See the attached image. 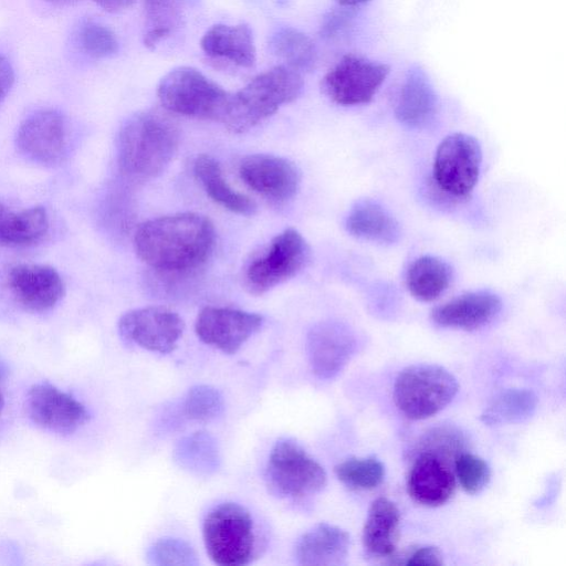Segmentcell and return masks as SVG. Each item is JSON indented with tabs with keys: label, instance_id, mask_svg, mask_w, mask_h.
<instances>
[{
	"label": "cell",
	"instance_id": "1",
	"mask_svg": "<svg viewBox=\"0 0 566 566\" xmlns=\"http://www.w3.org/2000/svg\"><path fill=\"white\" fill-rule=\"evenodd\" d=\"M211 220L197 212H179L148 220L134 235L138 258L165 275H185L200 269L214 248Z\"/></svg>",
	"mask_w": 566,
	"mask_h": 566
},
{
	"label": "cell",
	"instance_id": "2",
	"mask_svg": "<svg viewBox=\"0 0 566 566\" xmlns=\"http://www.w3.org/2000/svg\"><path fill=\"white\" fill-rule=\"evenodd\" d=\"M179 140L178 126L168 115L158 111L136 113L117 135L118 169L134 181L153 179L167 168Z\"/></svg>",
	"mask_w": 566,
	"mask_h": 566
},
{
	"label": "cell",
	"instance_id": "3",
	"mask_svg": "<svg viewBox=\"0 0 566 566\" xmlns=\"http://www.w3.org/2000/svg\"><path fill=\"white\" fill-rule=\"evenodd\" d=\"M302 90L298 71L285 64L274 66L230 95L222 123L232 133H244L296 99Z\"/></svg>",
	"mask_w": 566,
	"mask_h": 566
},
{
	"label": "cell",
	"instance_id": "4",
	"mask_svg": "<svg viewBox=\"0 0 566 566\" xmlns=\"http://www.w3.org/2000/svg\"><path fill=\"white\" fill-rule=\"evenodd\" d=\"M202 537L208 556L220 566L248 565L258 555L253 517L234 502L220 503L207 513Z\"/></svg>",
	"mask_w": 566,
	"mask_h": 566
},
{
	"label": "cell",
	"instance_id": "5",
	"mask_svg": "<svg viewBox=\"0 0 566 566\" xmlns=\"http://www.w3.org/2000/svg\"><path fill=\"white\" fill-rule=\"evenodd\" d=\"M230 93L199 70L179 66L159 82L157 96L167 111L200 119L222 122Z\"/></svg>",
	"mask_w": 566,
	"mask_h": 566
},
{
	"label": "cell",
	"instance_id": "6",
	"mask_svg": "<svg viewBox=\"0 0 566 566\" xmlns=\"http://www.w3.org/2000/svg\"><path fill=\"white\" fill-rule=\"evenodd\" d=\"M459 384L446 368L417 364L402 369L394 384V401L408 419L422 420L446 408L455 397Z\"/></svg>",
	"mask_w": 566,
	"mask_h": 566
},
{
	"label": "cell",
	"instance_id": "7",
	"mask_svg": "<svg viewBox=\"0 0 566 566\" xmlns=\"http://www.w3.org/2000/svg\"><path fill=\"white\" fill-rule=\"evenodd\" d=\"M310 247L297 230H283L245 265L244 289L253 295L269 292L297 275L310 261Z\"/></svg>",
	"mask_w": 566,
	"mask_h": 566
},
{
	"label": "cell",
	"instance_id": "8",
	"mask_svg": "<svg viewBox=\"0 0 566 566\" xmlns=\"http://www.w3.org/2000/svg\"><path fill=\"white\" fill-rule=\"evenodd\" d=\"M324 468L296 441L283 438L273 446L265 481L274 495L301 501L319 493L326 485Z\"/></svg>",
	"mask_w": 566,
	"mask_h": 566
},
{
	"label": "cell",
	"instance_id": "9",
	"mask_svg": "<svg viewBox=\"0 0 566 566\" xmlns=\"http://www.w3.org/2000/svg\"><path fill=\"white\" fill-rule=\"evenodd\" d=\"M482 163L479 142L467 134L454 133L438 146L433 177L439 189L455 198H465L474 189Z\"/></svg>",
	"mask_w": 566,
	"mask_h": 566
},
{
	"label": "cell",
	"instance_id": "10",
	"mask_svg": "<svg viewBox=\"0 0 566 566\" xmlns=\"http://www.w3.org/2000/svg\"><path fill=\"white\" fill-rule=\"evenodd\" d=\"M388 73L387 64L347 54L324 75L322 90L336 104L361 105L374 98Z\"/></svg>",
	"mask_w": 566,
	"mask_h": 566
},
{
	"label": "cell",
	"instance_id": "11",
	"mask_svg": "<svg viewBox=\"0 0 566 566\" xmlns=\"http://www.w3.org/2000/svg\"><path fill=\"white\" fill-rule=\"evenodd\" d=\"M184 331V319L163 306L134 308L118 321V333L125 342L159 354L175 350Z\"/></svg>",
	"mask_w": 566,
	"mask_h": 566
},
{
	"label": "cell",
	"instance_id": "12",
	"mask_svg": "<svg viewBox=\"0 0 566 566\" xmlns=\"http://www.w3.org/2000/svg\"><path fill=\"white\" fill-rule=\"evenodd\" d=\"M25 411L38 427L59 434L73 433L90 419L81 401L48 381L29 388Z\"/></svg>",
	"mask_w": 566,
	"mask_h": 566
},
{
	"label": "cell",
	"instance_id": "13",
	"mask_svg": "<svg viewBox=\"0 0 566 566\" xmlns=\"http://www.w3.org/2000/svg\"><path fill=\"white\" fill-rule=\"evenodd\" d=\"M264 317L242 310L207 306L196 319L198 338L224 354L232 355L263 325Z\"/></svg>",
	"mask_w": 566,
	"mask_h": 566
},
{
	"label": "cell",
	"instance_id": "14",
	"mask_svg": "<svg viewBox=\"0 0 566 566\" xmlns=\"http://www.w3.org/2000/svg\"><path fill=\"white\" fill-rule=\"evenodd\" d=\"M241 180L265 199L284 203L293 199L301 186L302 175L291 160L269 154H253L239 165Z\"/></svg>",
	"mask_w": 566,
	"mask_h": 566
},
{
	"label": "cell",
	"instance_id": "15",
	"mask_svg": "<svg viewBox=\"0 0 566 566\" xmlns=\"http://www.w3.org/2000/svg\"><path fill=\"white\" fill-rule=\"evenodd\" d=\"M354 331L338 321H323L313 325L306 336L311 369L321 379L334 378L357 349Z\"/></svg>",
	"mask_w": 566,
	"mask_h": 566
},
{
	"label": "cell",
	"instance_id": "16",
	"mask_svg": "<svg viewBox=\"0 0 566 566\" xmlns=\"http://www.w3.org/2000/svg\"><path fill=\"white\" fill-rule=\"evenodd\" d=\"M67 138L64 116L55 109H41L21 123L17 133V146L29 159L52 165L65 156Z\"/></svg>",
	"mask_w": 566,
	"mask_h": 566
},
{
	"label": "cell",
	"instance_id": "17",
	"mask_svg": "<svg viewBox=\"0 0 566 566\" xmlns=\"http://www.w3.org/2000/svg\"><path fill=\"white\" fill-rule=\"evenodd\" d=\"M7 283L15 301L31 312L54 307L64 294L59 272L44 264H18L10 269Z\"/></svg>",
	"mask_w": 566,
	"mask_h": 566
},
{
	"label": "cell",
	"instance_id": "18",
	"mask_svg": "<svg viewBox=\"0 0 566 566\" xmlns=\"http://www.w3.org/2000/svg\"><path fill=\"white\" fill-rule=\"evenodd\" d=\"M455 475L447 459L429 451H421L417 455L407 479L411 499L429 507L448 502L455 491Z\"/></svg>",
	"mask_w": 566,
	"mask_h": 566
},
{
	"label": "cell",
	"instance_id": "19",
	"mask_svg": "<svg viewBox=\"0 0 566 566\" xmlns=\"http://www.w3.org/2000/svg\"><path fill=\"white\" fill-rule=\"evenodd\" d=\"M501 308V298L482 290L460 295L436 307L431 318L442 327L474 331L491 323Z\"/></svg>",
	"mask_w": 566,
	"mask_h": 566
},
{
	"label": "cell",
	"instance_id": "20",
	"mask_svg": "<svg viewBox=\"0 0 566 566\" xmlns=\"http://www.w3.org/2000/svg\"><path fill=\"white\" fill-rule=\"evenodd\" d=\"M438 111V95L427 72L412 65L406 72L395 105L396 118L409 128L429 124Z\"/></svg>",
	"mask_w": 566,
	"mask_h": 566
},
{
	"label": "cell",
	"instance_id": "21",
	"mask_svg": "<svg viewBox=\"0 0 566 566\" xmlns=\"http://www.w3.org/2000/svg\"><path fill=\"white\" fill-rule=\"evenodd\" d=\"M349 534L328 523H319L305 532L296 542L294 557L300 565L338 566L348 556Z\"/></svg>",
	"mask_w": 566,
	"mask_h": 566
},
{
	"label": "cell",
	"instance_id": "22",
	"mask_svg": "<svg viewBox=\"0 0 566 566\" xmlns=\"http://www.w3.org/2000/svg\"><path fill=\"white\" fill-rule=\"evenodd\" d=\"M200 46L207 55L241 67L250 69L255 63L252 32L244 23L212 25L202 35Z\"/></svg>",
	"mask_w": 566,
	"mask_h": 566
},
{
	"label": "cell",
	"instance_id": "23",
	"mask_svg": "<svg viewBox=\"0 0 566 566\" xmlns=\"http://www.w3.org/2000/svg\"><path fill=\"white\" fill-rule=\"evenodd\" d=\"M400 513L397 505L385 496L369 506L363 528V544L374 557L391 556L399 541Z\"/></svg>",
	"mask_w": 566,
	"mask_h": 566
},
{
	"label": "cell",
	"instance_id": "24",
	"mask_svg": "<svg viewBox=\"0 0 566 566\" xmlns=\"http://www.w3.org/2000/svg\"><path fill=\"white\" fill-rule=\"evenodd\" d=\"M49 230V216L41 206L15 211L0 202V245L29 247L40 242Z\"/></svg>",
	"mask_w": 566,
	"mask_h": 566
},
{
	"label": "cell",
	"instance_id": "25",
	"mask_svg": "<svg viewBox=\"0 0 566 566\" xmlns=\"http://www.w3.org/2000/svg\"><path fill=\"white\" fill-rule=\"evenodd\" d=\"M193 174L211 200L222 208L240 216L255 213L256 203L250 197L231 188L213 157L199 155L193 161Z\"/></svg>",
	"mask_w": 566,
	"mask_h": 566
},
{
	"label": "cell",
	"instance_id": "26",
	"mask_svg": "<svg viewBox=\"0 0 566 566\" xmlns=\"http://www.w3.org/2000/svg\"><path fill=\"white\" fill-rule=\"evenodd\" d=\"M347 231L376 243H395L400 235L397 220L378 202L364 199L354 205L346 219Z\"/></svg>",
	"mask_w": 566,
	"mask_h": 566
},
{
	"label": "cell",
	"instance_id": "27",
	"mask_svg": "<svg viewBox=\"0 0 566 566\" xmlns=\"http://www.w3.org/2000/svg\"><path fill=\"white\" fill-rule=\"evenodd\" d=\"M172 454L182 470L200 476L213 474L221 461L217 440L206 431H196L180 438Z\"/></svg>",
	"mask_w": 566,
	"mask_h": 566
},
{
	"label": "cell",
	"instance_id": "28",
	"mask_svg": "<svg viewBox=\"0 0 566 566\" xmlns=\"http://www.w3.org/2000/svg\"><path fill=\"white\" fill-rule=\"evenodd\" d=\"M451 276L448 263L437 256L423 255L409 266L407 286L415 298L431 302L448 289Z\"/></svg>",
	"mask_w": 566,
	"mask_h": 566
},
{
	"label": "cell",
	"instance_id": "29",
	"mask_svg": "<svg viewBox=\"0 0 566 566\" xmlns=\"http://www.w3.org/2000/svg\"><path fill=\"white\" fill-rule=\"evenodd\" d=\"M537 402L536 395L530 389H506L490 401L480 419L488 426L522 422L534 415Z\"/></svg>",
	"mask_w": 566,
	"mask_h": 566
},
{
	"label": "cell",
	"instance_id": "30",
	"mask_svg": "<svg viewBox=\"0 0 566 566\" xmlns=\"http://www.w3.org/2000/svg\"><path fill=\"white\" fill-rule=\"evenodd\" d=\"M270 48L285 65L296 71H308L316 62V49L305 33L290 27L280 28L270 38Z\"/></svg>",
	"mask_w": 566,
	"mask_h": 566
},
{
	"label": "cell",
	"instance_id": "31",
	"mask_svg": "<svg viewBox=\"0 0 566 566\" xmlns=\"http://www.w3.org/2000/svg\"><path fill=\"white\" fill-rule=\"evenodd\" d=\"M144 44L153 49L179 25L184 0H144Z\"/></svg>",
	"mask_w": 566,
	"mask_h": 566
},
{
	"label": "cell",
	"instance_id": "32",
	"mask_svg": "<svg viewBox=\"0 0 566 566\" xmlns=\"http://www.w3.org/2000/svg\"><path fill=\"white\" fill-rule=\"evenodd\" d=\"M337 479L353 490H373L385 479V465L374 455L349 458L338 463L335 469Z\"/></svg>",
	"mask_w": 566,
	"mask_h": 566
},
{
	"label": "cell",
	"instance_id": "33",
	"mask_svg": "<svg viewBox=\"0 0 566 566\" xmlns=\"http://www.w3.org/2000/svg\"><path fill=\"white\" fill-rule=\"evenodd\" d=\"M182 410L189 420L209 422L222 415L224 400L221 392L213 386L196 385L188 390Z\"/></svg>",
	"mask_w": 566,
	"mask_h": 566
},
{
	"label": "cell",
	"instance_id": "34",
	"mask_svg": "<svg viewBox=\"0 0 566 566\" xmlns=\"http://www.w3.org/2000/svg\"><path fill=\"white\" fill-rule=\"evenodd\" d=\"M454 472L461 488L472 495L483 491L491 479L489 464L469 452H461L454 458Z\"/></svg>",
	"mask_w": 566,
	"mask_h": 566
},
{
	"label": "cell",
	"instance_id": "35",
	"mask_svg": "<svg viewBox=\"0 0 566 566\" xmlns=\"http://www.w3.org/2000/svg\"><path fill=\"white\" fill-rule=\"evenodd\" d=\"M149 564L164 566H196L198 558L193 548L185 541L165 537L156 541L147 552Z\"/></svg>",
	"mask_w": 566,
	"mask_h": 566
},
{
	"label": "cell",
	"instance_id": "36",
	"mask_svg": "<svg viewBox=\"0 0 566 566\" xmlns=\"http://www.w3.org/2000/svg\"><path fill=\"white\" fill-rule=\"evenodd\" d=\"M80 43L88 55L96 59L112 56L118 51L115 33L96 22H87L81 28Z\"/></svg>",
	"mask_w": 566,
	"mask_h": 566
},
{
	"label": "cell",
	"instance_id": "37",
	"mask_svg": "<svg viewBox=\"0 0 566 566\" xmlns=\"http://www.w3.org/2000/svg\"><path fill=\"white\" fill-rule=\"evenodd\" d=\"M406 565H443V556L438 547L427 545L412 551L405 559Z\"/></svg>",
	"mask_w": 566,
	"mask_h": 566
},
{
	"label": "cell",
	"instance_id": "38",
	"mask_svg": "<svg viewBox=\"0 0 566 566\" xmlns=\"http://www.w3.org/2000/svg\"><path fill=\"white\" fill-rule=\"evenodd\" d=\"M14 81V73L10 62L0 54V103L9 93Z\"/></svg>",
	"mask_w": 566,
	"mask_h": 566
},
{
	"label": "cell",
	"instance_id": "39",
	"mask_svg": "<svg viewBox=\"0 0 566 566\" xmlns=\"http://www.w3.org/2000/svg\"><path fill=\"white\" fill-rule=\"evenodd\" d=\"M109 12H118L129 8L135 0H93Z\"/></svg>",
	"mask_w": 566,
	"mask_h": 566
},
{
	"label": "cell",
	"instance_id": "40",
	"mask_svg": "<svg viewBox=\"0 0 566 566\" xmlns=\"http://www.w3.org/2000/svg\"><path fill=\"white\" fill-rule=\"evenodd\" d=\"M368 1L369 0H336V2L344 8H354Z\"/></svg>",
	"mask_w": 566,
	"mask_h": 566
},
{
	"label": "cell",
	"instance_id": "41",
	"mask_svg": "<svg viewBox=\"0 0 566 566\" xmlns=\"http://www.w3.org/2000/svg\"><path fill=\"white\" fill-rule=\"evenodd\" d=\"M46 1L52 4H56V6H72L76 2H78L80 0H46Z\"/></svg>",
	"mask_w": 566,
	"mask_h": 566
},
{
	"label": "cell",
	"instance_id": "42",
	"mask_svg": "<svg viewBox=\"0 0 566 566\" xmlns=\"http://www.w3.org/2000/svg\"><path fill=\"white\" fill-rule=\"evenodd\" d=\"M3 406H4V398H3L2 391L0 389V413L3 409Z\"/></svg>",
	"mask_w": 566,
	"mask_h": 566
}]
</instances>
